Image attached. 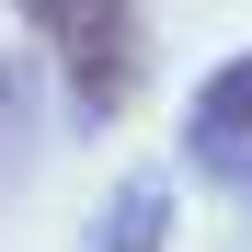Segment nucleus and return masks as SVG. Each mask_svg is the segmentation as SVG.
I'll use <instances>...</instances> for the list:
<instances>
[{"mask_svg": "<svg viewBox=\"0 0 252 252\" xmlns=\"http://www.w3.org/2000/svg\"><path fill=\"white\" fill-rule=\"evenodd\" d=\"M184 149H195V172L252 184V46L206 69V92H195V115H184Z\"/></svg>", "mask_w": 252, "mask_h": 252, "instance_id": "obj_2", "label": "nucleus"}, {"mask_svg": "<svg viewBox=\"0 0 252 252\" xmlns=\"http://www.w3.org/2000/svg\"><path fill=\"white\" fill-rule=\"evenodd\" d=\"M12 12L34 23V46L58 58V80H69L80 115H126L138 103V12H126V0H12Z\"/></svg>", "mask_w": 252, "mask_h": 252, "instance_id": "obj_1", "label": "nucleus"}, {"mask_svg": "<svg viewBox=\"0 0 252 252\" xmlns=\"http://www.w3.org/2000/svg\"><path fill=\"white\" fill-rule=\"evenodd\" d=\"M160 229H172V184L160 172H138L103 218H92V252H160Z\"/></svg>", "mask_w": 252, "mask_h": 252, "instance_id": "obj_3", "label": "nucleus"}]
</instances>
